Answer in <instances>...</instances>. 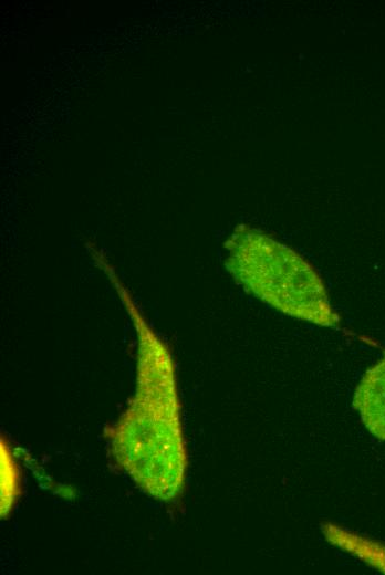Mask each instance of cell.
I'll use <instances>...</instances> for the list:
<instances>
[{
	"instance_id": "cell-1",
	"label": "cell",
	"mask_w": 385,
	"mask_h": 575,
	"mask_svg": "<svg viewBox=\"0 0 385 575\" xmlns=\"http://www.w3.org/2000/svg\"><path fill=\"white\" fill-rule=\"evenodd\" d=\"M137 336L136 389L117 421L106 428L112 457L138 488L171 502L183 492L187 453L175 363L108 260L92 249Z\"/></svg>"
},
{
	"instance_id": "cell-2",
	"label": "cell",
	"mask_w": 385,
	"mask_h": 575,
	"mask_svg": "<svg viewBox=\"0 0 385 575\" xmlns=\"http://www.w3.org/2000/svg\"><path fill=\"white\" fill-rule=\"evenodd\" d=\"M225 265L249 293L279 312L320 326H337L325 286L296 251L241 224L226 241Z\"/></svg>"
},
{
	"instance_id": "cell-3",
	"label": "cell",
	"mask_w": 385,
	"mask_h": 575,
	"mask_svg": "<svg viewBox=\"0 0 385 575\" xmlns=\"http://www.w3.org/2000/svg\"><path fill=\"white\" fill-rule=\"evenodd\" d=\"M353 406L368 431L385 440V354L362 377Z\"/></svg>"
},
{
	"instance_id": "cell-4",
	"label": "cell",
	"mask_w": 385,
	"mask_h": 575,
	"mask_svg": "<svg viewBox=\"0 0 385 575\" xmlns=\"http://www.w3.org/2000/svg\"><path fill=\"white\" fill-rule=\"evenodd\" d=\"M19 493L17 466L9 447L1 440V515L11 510Z\"/></svg>"
}]
</instances>
